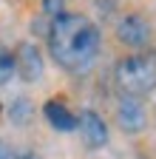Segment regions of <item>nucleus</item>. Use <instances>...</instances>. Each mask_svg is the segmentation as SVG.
I'll list each match as a JSON object with an SVG mask.
<instances>
[{
	"mask_svg": "<svg viewBox=\"0 0 156 159\" xmlns=\"http://www.w3.org/2000/svg\"><path fill=\"white\" fill-rule=\"evenodd\" d=\"M116 37H119L125 46L139 48V46H145L150 40V23L142 14H125L119 23H116Z\"/></svg>",
	"mask_w": 156,
	"mask_h": 159,
	"instance_id": "7ed1b4c3",
	"label": "nucleus"
},
{
	"mask_svg": "<svg viewBox=\"0 0 156 159\" xmlns=\"http://www.w3.org/2000/svg\"><path fill=\"white\" fill-rule=\"evenodd\" d=\"M43 11L51 17H60L63 14V0H43Z\"/></svg>",
	"mask_w": 156,
	"mask_h": 159,
	"instance_id": "1a4fd4ad",
	"label": "nucleus"
},
{
	"mask_svg": "<svg viewBox=\"0 0 156 159\" xmlns=\"http://www.w3.org/2000/svg\"><path fill=\"white\" fill-rule=\"evenodd\" d=\"M0 159H14V151H9L3 142H0Z\"/></svg>",
	"mask_w": 156,
	"mask_h": 159,
	"instance_id": "9d476101",
	"label": "nucleus"
},
{
	"mask_svg": "<svg viewBox=\"0 0 156 159\" xmlns=\"http://www.w3.org/2000/svg\"><path fill=\"white\" fill-rule=\"evenodd\" d=\"M116 122H119V128L128 131V134H139L145 128V122H148L145 105L136 97H122L119 105H116Z\"/></svg>",
	"mask_w": 156,
	"mask_h": 159,
	"instance_id": "20e7f679",
	"label": "nucleus"
},
{
	"mask_svg": "<svg viewBox=\"0 0 156 159\" xmlns=\"http://www.w3.org/2000/svg\"><path fill=\"white\" fill-rule=\"evenodd\" d=\"M48 51L65 71H85L100 54V29L85 14H60L48 26Z\"/></svg>",
	"mask_w": 156,
	"mask_h": 159,
	"instance_id": "f257e3e1",
	"label": "nucleus"
},
{
	"mask_svg": "<svg viewBox=\"0 0 156 159\" xmlns=\"http://www.w3.org/2000/svg\"><path fill=\"white\" fill-rule=\"evenodd\" d=\"M43 114H46V119H48V125L57 128V131H74V128H77V116H74L63 102H57V99L46 102Z\"/></svg>",
	"mask_w": 156,
	"mask_h": 159,
	"instance_id": "0eeeda50",
	"label": "nucleus"
},
{
	"mask_svg": "<svg viewBox=\"0 0 156 159\" xmlns=\"http://www.w3.org/2000/svg\"><path fill=\"white\" fill-rule=\"evenodd\" d=\"M14 63H17V71H20V77L26 83H37V80L43 77V57H40V51H37L34 43H23L17 48Z\"/></svg>",
	"mask_w": 156,
	"mask_h": 159,
	"instance_id": "423d86ee",
	"label": "nucleus"
},
{
	"mask_svg": "<svg viewBox=\"0 0 156 159\" xmlns=\"http://www.w3.org/2000/svg\"><path fill=\"white\" fill-rule=\"evenodd\" d=\"M17 74V63L14 54H9L6 48H0V83H9V80Z\"/></svg>",
	"mask_w": 156,
	"mask_h": 159,
	"instance_id": "6e6552de",
	"label": "nucleus"
},
{
	"mask_svg": "<svg viewBox=\"0 0 156 159\" xmlns=\"http://www.w3.org/2000/svg\"><path fill=\"white\" fill-rule=\"evenodd\" d=\"M77 128H80L82 134V142L88 148H102L108 142V128L102 122V116L100 114H94V111H82L80 119H77Z\"/></svg>",
	"mask_w": 156,
	"mask_h": 159,
	"instance_id": "39448f33",
	"label": "nucleus"
},
{
	"mask_svg": "<svg viewBox=\"0 0 156 159\" xmlns=\"http://www.w3.org/2000/svg\"><path fill=\"white\" fill-rule=\"evenodd\" d=\"M116 88L125 97H145L156 88V57L153 54H131L116 63Z\"/></svg>",
	"mask_w": 156,
	"mask_h": 159,
	"instance_id": "f03ea898",
	"label": "nucleus"
}]
</instances>
